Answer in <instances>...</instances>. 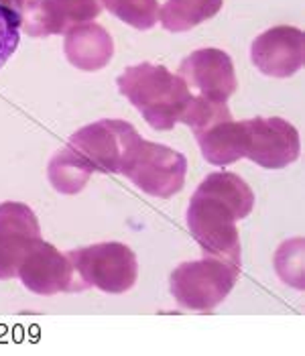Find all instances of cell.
I'll use <instances>...</instances> for the list:
<instances>
[{
	"instance_id": "6da1fadb",
	"label": "cell",
	"mask_w": 305,
	"mask_h": 356,
	"mask_svg": "<svg viewBox=\"0 0 305 356\" xmlns=\"http://www.w3.org/2000/svg\"><path fill=\"white\" fill-rule=\"evenodd\" d=\"M254 208V192L236 173H210L188 208V228L208 257L240 267V236L236 222Z\"/></svg>"
},
{
	"instance_id": "7a4b0ae2",
	"label": "cell",
	"mask_w": 305,
	"mask_h": 356,
	"mask_svg": "<svg viewBox=\"0 0 305 356\" xmlns=\"http://www.w3.org/2000/svg\"><path fill=\"white\" fill-rule=\"evenodd\" d=\"M118 92L139 110L147 124L155 131H171L181 122L194 94L177 74L163 65L142 61L118 76Z\"/></svg>"
},
{
	"instance_id": "3957f363",
	"label": "cell",
	"mask_w": 305,
	"mask_h": 356,
	"mask_svg": "<svg viewBox=\"0 0 305 356\" xmlns=\"http://www.w3.org/2000/svg\"><path fill=\"white\" fill-rule=\"evenodd\" d=\"M194 131L195 140L208 163L230 165L245 157V129L236 122L226 102L195 96L181 118Z\"/></svg>"
},
{
	"instance_id": "277c9868",
	"label": "cell",
	"mask_w": 305,
	"mask_h": 356,
	"mask_svg": "<svg viewBox=\"0 0 305 356\" xmlns=\"http://www.w3.org/2000/svg\"><path fill=\"white\" fill-rule=\"evenodd\" d=\"M238 275L240 267L208 257L194 263H181L169 277V287L181 307L192 312H210L230 296Z\"/></svg>"
},
{
	"instance_id": "5b68a950",
	"label": "cell",
	"mask_w": 305,
	"mask_h": 356,
	"mask_svg": "<svg viewBox=\"0 0 305 356\" xmlns=\"http://www.w3.org/2000/svg\"><path fill=\"white\" fill-rule=\"evenodd\" d=\"M137 129L126 120L104 118L74 133L67 147L100 173H122L131 163L139 143Z\"/></svg>"
},
{
	"instance_id": "8992f818",
	"label": "cell",
	"mask_w": 305,
	"mask_h": 356,
	"mask_svg": "<svg viewBox=\"0 0 305 356\" xmlns=\"http://www.w3.org/2000/svg\"><path fill=\"white\" fill-rule=\"evenodd\" d=\"M83 289L96 287L104 293L120 296L129 291L139 277V263L131 248L122 243H100L69 250Z\"/></svg>"
},
{
	"instance_id": "52a82bcc",
	"label": "cell",
	"mask_w": 305,
	"mask_h": 356,
	"mask_svg": "<svg viewBox=\"0 0 305 356\" xmlns=\"http://www.w3.org/2000/svg\"><path fill=\"white\" fill-rule=\"evenodd\" d=\"M122 173L145 193L153 197H171L181 192L186 184L188 159L167 145L142 138Z\"/></svg>"
},
{
	"instance_id": "ba28073f",
	"label": "cell",
	"mask_w": 305,
	"mask_h": 356,
	"mask_svg": "<svg viewBox=\"0 0 305 356\" xmlns=\"http://www.w3.org/2000/svg\"><path fill=\"white\" fill-rule=\"evenodd\" d=\"M245 129V157L265 167L283 169L297 161L302 153V140L297 129L283 118L254 116L242 120Z\"/></svg>"
},
{
	"instance_id": "9c48e42d",
	"label": "cell",
	"mask_w": 305,
	"mask_h": 356,
	"mask_svg": "<svg viewBox=\"0 0 305 356\" xmlns=\"http://www.w3.org/2000/svg\"><path fill=\"white\" fill-rule=\"evenodd\" d=\"M17 275L28 291L37 296L83 291L82 281L78 279L67 252L57 250L51 243H45L43 238L37 241L35 247L28 250Z\"/></svg>"
},
{
	"instance_id": "30bf717a",
	"label": "cell",
	"mask_w": 305,
	"mask_h": 356,
	"mask_svg": "<svg viewBox=\"0 0 305 356\" xmlns=\"http://www.w3.org/2000/svg\"><path fill=\"white\" fill-rule=\"evenodd\" d=\"M100 10L102 0H25L21 27H25L31 37L61 35L94 21Z\"/></svg>"
},
{
	"instance_id": "8fae6325",
	"label": "cell",
	"mask_w": 305,
	"mask_h": 356,
	"mask_svg": "<svg viewBox=\"0 0 305 356\" xmlns=\"http://www.w3.org/2000/svg\"><path fill=\"white\" fill-rule=\"evenodd\" d=\"M177 76L190 90H195L197 96L214 102H226L238 86L230 55L216 47L197 49L188 55L181 61Z\"/></svg>"
},
{
	"instance_id": "7c38bea8",
	"label": "cell",
	"mask_w": 305,
	"mask_h": 356,
	"mask_svg": "<svg viewBox=\"0 0 305 356\" xmlns=\"http://www.w3.org/2000/svg\"><path fill=\"white\" fill-rule=\"evenodd\" d=\"M37 241H41V226L27 204H0V281L17 277Z\"/></svg>"
},
{
	"instance_id": "4fadbf2b",
	"label": "cell",
	"mask_w": 305,
	"mask_h": 356,
	"mask_svg": "<svg viewBox=\"0 0 305 356\" xmlns=\"http://www.w3.org/2000/svg\"><path fill=\"white\" fill-rule=\"evenodd\" d=\"M252 63L271 78H291L304 67L305 35L302 29L279 25L258 35L250 47Z\"/></svg>"
},
{
	"instance_id": "5bb4252c",
	"label": "cell",
	"mask_w": 305,
	"mask_h": 356,
	"mask_svg": "<svg viewBox=\"0 0 305 356\" xmlns=\"http://www.w3.org/2000/svg\"><path fill=\"white\" fill-rule=\"evenodd\" d=\"M63 51L67 61L82 72H98L114 55L112 35L98 23H82L65 33Z\"/></svg>"
},
{
	"instance_id": "9a60e30c",
	"label": "cell",
	"mask_w": 305,
	"mask_h": 356,
	"mask_svg": "<svg viewBox=\"0 0 305 356\" xmlns=\"http://www.w3.org/2000/svg\"><path fill=\"white\" fill-rule=\"evenodd\" d=\"M222 6L224 0H167L159 8V21L171 33H186L214 19Z\"/></svg>"
},
{
	"instance_id": "2e32d148",
	"label": "cell",
	"mask_w": 305,
	"mask_h": 356,
	"mask_svg": "<svg viewBox=\"0 0 305 356\" xmlns=\"http://www.w3.org/2000/svg\"><path fill=\"white\" fill-rule=\"evenodd\" d=\"M92 173H94V169L90 167V163H85L69 147L56 153L47 167L49 184L53 186L56 192L63 193V195H76L82 192Z\"/></svg>"
},
{
	"instance_id": "e0dca14e",
	"label": "cell",
	"mask_w": 305,
	"mask_h": 356,
	"mask_svg": "<svg viewBox=\"0 0 305 356\" xmlns=\"http://www.w3.org/2000/svg\"><path fill=\"white\" fill-rule=\"evenodd\" d=\"M116 19L131 27L147 31L159 21V2L157 0H102Z\"/></svg>"
},
{
	"instance_id": "ac0fdd59",
	"label": "cell",
	"mask_w": 305,
	"mask_h": 356,
	"mask_svg": "<svg viewBox=\"0 0 305 356\" xmlns=\"http://www.w3.org/2000/svg\"><path fill=\"white\" fill-rule=\"evenodd\" d=\"M21 39V15L0 4V67L13 57Z\"/></svg>"
},
{
	"instance_id": "d6986e66",
	"label": "cell",
	"mask_w": 305,
	"mask_h": 356,
	"mask_svg": "<svg viewBox=\"0 0 305 356\" xmlns=\"http://www.w3.org/2000/svg\"><path fill=\"white\" fill-rule=\"evenodd\" d=\"M302 247H304V241L295 238V241L285 243L277 252V259L289 261V269H285L281 273L283 281L297 289L304 287V248Z\"/></svg>"
},
{
	"instance_id": "ffe728a7",
	"label": "cell",
	"mask_w": 305,
	"mask_h": 356,
	"mask_svg": "<svg viewBox=\"0 0 305 356\" xmlns=\"http://www.w3.org/2000/svg\"><path fill=\"white\" fill-rule=\"evenodd\" d=\"M0 4H4L6 8H10V10H15V13H19V15H21L25 0H0Z\"/></svg>"
}]
</instances>
